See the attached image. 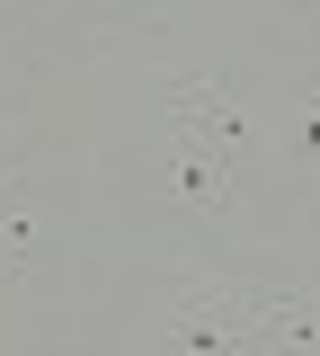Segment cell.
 I'll return each instance as SVG.
<instances>
[{
	"instance_id": "6da1fadb",
	"label": "cell",
	"mask_w": 320,
	"mask_h": 356,
	"mask_svg": "<svg viewBox=\"0 0 320 356\" xmlns=\"http://www.w3.org/2000/svg\"><path fill=\"white\" fill-rule=\"evenodd\" d=\"M160 330H169V356H267L258 285H214V276H178V285L160 294Z\"/></svg>"
},
{
	"instance_id": "7a4b0ae2",
	"label": "cell",
	"mask_w": 320,
	"mask_h": 356,
	"mask_svg": "<svg viewBox=\"0 0 320 356\" xmlns=\"http://www.w3.org/2000/svg\"><path fill=\"white\" fill-rule=\"evenodd\" d=\"M160 187L178 196L187 214H231V205H240V161H231L223 143L169 125L160 134Z\"/></svg>"
},
{
	"instance_id": "3957f363",
	"label": "cell",
	"mask_w": 320,
	"mask_h": 356,
	"mask_svg": "<svg viewBox=\"0 0 320 356\" xmlns=\"http://www.w3.org/2000/svg\"><path fill=\"white\" fill-rule=\"evenodd\" d=\"M160 116H169V125H187V134H205V143H223L231 161L258 143V116H249V107H240L214 72H160Z\"/></svg>"
},
{
	"instance_id": "277c9868",
	"label": "cell",
	"mask_w": 320,
	"mask_h": 356,
	"mask_svg": "<svg viewBox=\"0 0 320 356\" xmlns=\"http://www.w3.org/2000/svg\"><path fill=\"white\" fill-rule=\"evenodd\" d=\"M276 143L294 170H320V81H303L285 107H276Z\"/></svg>"
},
{
	"instance_id": "5b68a950",
	"label": "cell",
	"mask_w": 320,
	"mask_h": 356,
	"mask_svg": "<svg viewBox=\"0 0 320 356\" xmlns=\"http://www.w3.org/2000/svg\"><path fill=\"white\" fill-rule=\"evenodd\" d=\"M36 250H45V222H36V205H27L18 187H0V276H18Z\"/></svg>"
},
{
	"instance_id": "8992f818",
	"label": "cell",
	"mask_w": 320,
	"mask_h": 356,
	"mask_svg": "<svg viewBox=\"0 0 320 356\" xmlns=\"http://www.w3.org/2000/svg\"><path fill=\"white\" fill-rule=\"evenodd\" d=\"M267 9H285V18H320V0H267Z\"/></svg>"
},
{
	"instance_id": "52a82bcc",
	"label": "cell",
	"mask_w": 320,
	"mask_h": 356,
	"mask_svg": "<svg viewBox=\"0 0 320 356\" xmlns=\"http://www.w3.org/2000/svg\"><path fill=\"white\" fill-rule=\"evenodd\" d=\"M0 187H18V161H9V143H0Z\"/></svg>"
}]
</instances>
